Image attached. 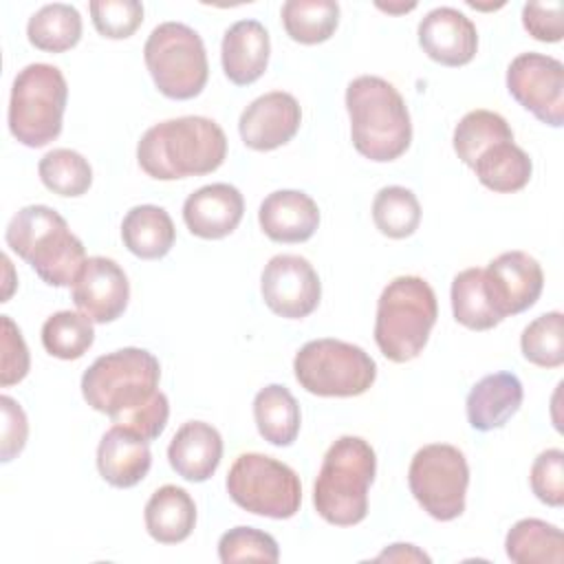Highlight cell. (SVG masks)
Returning <instances> with one entry per match:
<instances>
[{"mask_svg":"<svg viewBox=\"0 0 564 564\" xmlns=\"http://www.w3.org/2000/svg\"><path fill=\"white\" fill-rule=\"evenodd\" d=\"M159 359L143 348H121L97 357L82 377L86 403L115 425L154 441L167 425L170 403L159 390Z\"/></svg>","mask_w":564,"mask_h":564,"instance_id":"obj_1","label":"cell"},{"mask_svg":"<svg viewBox=\"0 0 564 564\" xmlns=\"http://www.w3.org/2000/svg\"><path fill=\"white\" fill-rule=\"evenodd\" d=\"M227 156L223 128L207 117H176L154 123L137 145L141 170L159 181L200 176L218 170Z\"/></svg>","mask_w":564,"mask_h":564,"instance_id":"obj_2","label":"cell"},{"mask_svg":"<svg viewBox=\"0 0 564 564\" xmlns=\"http://www.w3.org/2000/svg\"><path fill=\"white\" fill-rule=\"evenodd\" d=\"M355 150L377 163L399 159L412 141V121L401 93L377 75L355 77L346 88Z\"/></svg>","mask_w":564,"mask_h":564,"instance_id":"obj_3","label":"cell"},{"mask_svg":"<svg viewBox=\"0 0 564 564\" xmlns=\"http://www.w3.org/2000/svg\"><path fill=\"white\" fill-rule=\"evenodd\" d=\"M4 240L51 286H73L86 249L62 214L46 205L22 207L7 225Z\"/></svg>","mask_w":564,"mask_h":564,"instance_id":"obj_4","label":"cell"},{"mask_svg":"<svg viewBox=\"0 0 564 564\" xmlns=\"http://www.w3.org/2000/svg\"><path fill=\"white\" fill-rule=\"evenodd\" d=\"M377 454L361 436H339L324 454L313 485L315 511L335 527L359 524L368 516V489Z\"/></svg>","mask_w":564,"mask_h":564,"instance_id":"obj_5","label":"cell"},{"mask_svg":"<svg viewBox=\"0 0 564 564\" xmlns=\"http://www.w3.org/2000/svg\"><path fill=\"white\" fill-rule=\"evenodd\" d=\"M436 317L434 289L419 275H399L379 295L375 341L386 359L405 364L423 352Z\"/></svg>","mask_w":564,"mask_h":564,"instance_id":"obj_6","label":"cell"},{"mask_svg":"<svg viewBox=\"0 0 564 564\" xmlns=\"http://www.w3.org/2000/svg\"><path fill=\"white\" fill-rule=\"evenodd\" d=\"M68 84L64 73L44 62L24 66L11 86L9 130L26 148H42L62 132Z\"/></svg>","mask_w":564,"mask_h":564,"instance_id":"obj_7","label":"cell"},{"mask_svg":"<svg viewBox=\"0 0 564 564\" xmlns=\"http://www.w3.org/2000/svg\"><path fill=\"white\" fill-rule=\"evenodd\" d=\"M143 59L154 86L170 99H194L203 93L209 64L200 35L183 22H163L152 29Z\"/></svg>","mask_w":564,"mask_h":564,"instance_id":"obj_8","label":"cell"},{"mask_svg":"<svg viewBox=\"0 0 564 564\" xmlns=\"http://www.w3.org/2000/svg\"><path fill=\"white\" fill-rule=\"evenodd\" d=\"M297 383L317 397H357L377 379L375 359L359 346L324 337L306 341L295 359Z\"/></svg>","mask_w":564,"mask_h":564,"instance_id":"obj_9","label":"cell"},{"mask_svg":"<svg viewBox=\"0 0 564 564\" xmlns=\"http://www.w3.org/2000/svg\"><path fill=\"white\" fill-rule=\"evenodd\" d=\"M229 498L249 513L286 520L300 511L302 485L297 474L267 454H240L227 474Z\"/></svg>","mask_w":564,"mask_h":564,"instance_id":"obj_10","label":"cell"},{"mask_svg":"<svg viewBox=\"0 0 564 564\" xmlns=\"http://www.w3.org/2000/svg\"><path fill=\"white\" fill-rule=\"evenodd\" d=\"M408 485L427 516L449 522L465 511L469 485L467 458L454 445L430 443L412 456Z\"/></svg>","mask_w":564,"mask_h":564,"instance_id":"obj_11","label":"cell"},{"mask_svg":"<svg viewBox=\"0 0 564 564\" xmlns=\"http://www.w3.org/2000/svg\"><path fill=\"white\" fill-rule=\"evenodd\" d=\"M511 97L542 123H564V64L542 53H520L507 68Z\"/></svg>","mask_w":564,"mask_h":564,"instance_id":"obj_12","label":"cell"},{"mask_svg":"<svg viewBox=\"0 0 564 564\" xmlns=\"http://www.w3.org/2000/svg\"><path fill=\"white\" fill-rule=\"evenodd\" d=\"M260 291L264 304L280 317L302 319L311 315L322 297V282L313 264L295 253L273 256L262 275Z\"/></svg>","mask_w":564,"mask_h":564,"instance_id":"obj_13","label":"cell"},{"mask_svg":"<svg viewBox=\"0 0 564 564\" xmlns=\"http://www.w3.org/2000/svg\"><path fill=\"white\" fill-rule=\"evenodd\" d=\"M485 289L494 311L505 319L538 302L544 289V273L540 262L527 251H505L487 264Z\"/></svg>","mask_w":564,"mask_h":564,"instance_id":"obj_14","label":"cell"},{"mask_svg":"<svg viewBox=\"0 0 564 564\" xmlns=\"http://www.w3.org/2000/svg\"><path fill=\"white\" fill-rule=\"evenodd\" d=\"M130 300V282L126 271L110 258H86L75 284L73 302L95 324H108L121 317Z\"/></svg>","mask_w":564,"mask_h":564,"instance_id":"obj_15","label":"cell"},{"mask_svg":"<svg viewBox=\"0 0 564 564\" xmlns=\"http://www.w3.org/2000/svg\"><path fill=\"white\" fill-rule=\"evenodd\" d=\"M302 123L297 99L284 90H271L253 99L238 119L240 139L258 152L275 150L289 143Z\"/></svg>","mask_w":564,"mask_h":564,"instance_id":"obj_16","label":"cell"},{"mask_svg":"<svg viewBox=\"0 0 564 564\" xmlns=\"http://www.w3.org/2000/svg\"><path fill=\"white\" fill-rule=\"evenodd\" d=\"M419 44L443 66H465L478 51V31L463 11L436 7L419 22Z\"/></svg>","mask_w":564,"mask_h":564,"instance_id":"obj_17","label":"cell"},{"mask_svg":"<svg viewBox=\"0 0 564 564\" xmlns=\"http://www.w3.org/2000/svg\"><path fill=\"white\" fill-rule=\"evenodd\" d=\"M245 198L238 187L229 183H212L183 203V220L187 229L205 240H218L229 236L242 220Z\"/></svg>","mask_w":564,"mask_h":564,"instance_id":"obj_18","label":"cell"},{"mask_svg":"<svg viewBox=\"0 0 564 564\" xmlns=\"http://www.w3.org/2000/svg\"><path fill=\"white\" fill-rule=\"evenodd\" d=\"M152 465L150 441L137 432L112 425L99 441L97 447V469L101 478L119 489L139 485Z\"/></svg>","mask_w":564,"mask_h":564,"instance_id":"obj_19","label":"cell"},{"mask_svg":"<svg viewBox=\"0 0 564 564\" xmlns=\"http://www.w3.org/2000/svg\"><path fill=\"white\" fill-rule=\"evenodd\" d=\"M269 53V31L258 20H238L223 35V70L236 86H249L260 79L267 70Z\"/></svg>","mask_w":564,"mask_h":564,"instance_id":"obj_20","label":"cell"},{"mask_svg":"<svg viewBox=\"0 0 564 564\" xmlns=\"http://www.w3.org/2000/svg\"><path fill=\"white\" fill-rule=\"evenodd\" d=\"M258 223L275 242H304L319 225V209L306 192L278 189L260 203Z\"/></svg>","mask_w":564,"mask_h":564,"instance_id":"obj_21","label":"cell"},{"mask_svg":"<svg viewBox=\"0 0 564 564\" xmlns=\"http://www.w3.org/2000/svg\"><path fill=\"white\" fill-rule=\"evenodd\" d=\"M220 432L205 421L183 423L167 447V460L172 469L189 482H205L212 478L220 465Z\"/></svg>","mask_w":564,"mask_h":564,"instance_id":"obj_22","label":"cell"},{"mask_svg":"<svg viewBox=\"0 0 564 564\" xmlns=\"http://www.w3.org/2000/svg\"><path fill=\"white\" fill-rule=\"evenodd\" d=\"M524 390L513 372H494L474 383L467 394V421L478 432L502 427L522 405Z\"/></svg>","mask_w":564,"mask_h":564,"instance_id":"obj_23","label":"cell"},{"mask_svg":"<svg viewBox=\"0 0 564 564\" xmlns=\"http://www.w3.org/2000/svg\"><path fill=\"white\" fill-rule=\"evenodd\" d=\"M143 518L152 540L161 544H178L194 531L196 505L183 487L163 485L145 502Z\"/></svg>","mask_w":564,"mask_h":564,"instance_id":"obj_24","label":"cell"},{"mask_svg":"<svg viewBox=\"0 0 564 564\" xmlns=\"http://www.w3.org/2000/svg\"><path fill=\"white\" fill-rule=\"evenodd\" d=\"M121 240L141 260H159L170 253L176 229L170 214L159 205H137L121 223Z\"/></svg>","mask_w":564,"mask_h":564,"instance_id":"obj_25","label":"cell"},{"mask_svg":"<svg viewBox=\"0 0 564 564\" xmlns=\"http://www.w3.org/2000/svg\"><path fill=\"white\" fill-rule=\"evenodd\" d=\"M253 419L260 436L275 447H289L300 434V405L289 388L280 383H269L258 390L253 399Z\"/></svg>","mask_w":564,"mask_h":564,"instance_id":"obj_26","label":"cell"},{"mask_svg":"<svg viewBox=\"0 0 564 564\" xmlns=\"http://www.w3.org/2000/svg\"><path fill=\"white\" fill-rule=\"evenodd\" d=\"M505 551L516 564H562L564 535L555 524L538 518H524L509 529Z\"/></svg>","mask_w":564,"mask_h":564,"instance_id":"obj_27","label":"cell"},{"mask_svg":"<svg viewBox=\"0 0 564 564\" xmlns=\"http://www.w3.org/2000/svg\"><path fill=\"white\" fill-rule=\"evenodd\" d=\"M478 181L491 192L511 194L522 189L533 174L529 154L513 141H500L487 148L471 167Z\"/></svg>","mask_w":564,"mask_h":564,"instance_id":"obj_28","label":"cell"},{"mask_svg":"<svg viewBox=\"0 0 564 564\" xmlns=\"http://www.w3.org/2000/svg\"><path fill=\"white\" fill-rule=\"evenodd\" d=\"M26 37L40 51L64 53L82 37V15L66 2L44 4L29 18Z\"/></svg>","mask_w":564,"mask_h":564,"instance_id":"obj_29","label":"cell"},{"mask_svg":"<svg viewBox=\"0 0 564 564\" xmlns=\"http://www.w3.org/2000/svg\"><path fill=\"white\" fill-rule=\"evenodd\" d=\"M286 35L300 44L326 42L339 24V4L333 0H286L282 4Z\"/></svg>","mask_w":564,"mask_h":564,"instance_id":"obj_30","label":"cell"},{"mask_svg":"<svg viewBox=\"0 0 564 564\" xmlns=\"http://www.w3.org/2000/svg\"><path fill=\"white\" fill-rule=\"evenodd\" d=\"M452 311L454 319L469 330H489L502 322L489 302L485 269L471 267L452 280Z\"/></svg>","mask_w":564,"mask_h":564,"instance_id":"obj_31","label":"cell"},{"mask_svg":"<svg viewBox=\"0 0 564 564\" xmlns=\"http://www.w3.org/2000/svg\"><path fill=\"white\" fill-rule=\"evenodd\" d=\"M500 141H513V130L509 128L507 119L494 110H471L467 112L454 128V150L458 159L474 167L476 159Z\"/></svg>","mask_w":564,"mask_h":564,"instance_id":"obj_32","label":"cell"},{"mask_svg":"<svg viewBox=\"0 0 564 564\" xmlns=\"http://www.w3.org/2000/svg\"><path fill=\"white\" fill-rule=\"evenodd\" d=\"M372 220L383 236L394 240L408 238L421 223L419 198L412 189L401 185L381 187L372 200Z\"/></svg>","mask_w":564,"mask_h":564,"instance_id":"obj_33","label":"cell"},{"mask_svg":"<svg viewBox=\"0 0 564 564\" xmlns=\"http://www.w3.org/2000/svg\"><path fill=\"white\" fill-rule=\"evenodd\" d=\"M95 341L93 319L77 311L53 313L42 326V346L57 359H79Z\"/></svg>","mask_w":564,"mask_h":564,"instance_id":"obj_34","label":"cell"},{"mask_svg":"<svg viewBox=\"0 0 564 564\" xmlns=\"http://www.w3.org/2000/svg\"><path fill=\"white\" fill-rule=\"evenodd\" d=\"M37 174L44 187L59 196H82L93 185L90 163L68 148L46 152L37 163Z\"/></svg>","mask_w":564,"mask_h":564,"instance_id":"obj_35","label":"cell"},{"mask_svg":"<svg viewBox=\"0 0 564 564\" xmlns=\"http://www.w3.org/2000/svg\"><path fill=\"white\" fill-rule=\"evenodd\" d=\"M522 357L540 368H557L564 364V315L560 311L544 313L529 322L520 335Z\"/></svg>","mask_w":564,"mask_h":564,"instance_id":"obj_36","label":"cell"},{"mask_svg":"<svg viewBox=\"0 0 564 564\" xmlns=\"http://www.w3.org/2000/svg\"><path fill=\"white\" fill-rule=\"evenodd\" d=\"M220 562H278L280 549L273 535L253 527H234L218 540Z\"/></svg>","mask_w":564,"mask_h":564,"instance_id":"obj_37","label":"cell"},{"mask_svg":"<svg viewBox=\"0 0 564 564\" xmlns=\"http://www.w3.org/2000/svg\"><path fill=\"white\" fill-rule=\"evenodd\" d=\"M88 9L97 33L110 40L130 37L143 22V4L137 0H93Z\"/></svg>","mask_w":564,"mask_h":564,"instance_id":"obj_38","label":"cell"},{"mask_svg":"<svg viewBox=\"0 0 564 564\" xmlns=\"http://www.w3.org/2000/svg\"><path fill=\"white\" fill-rule=\"evenodd\" d=\"M531 489L535 498L549 507L564 505V452L557 447L544 449L531 465Z\"/></svg>","mask_w":564,"mask_h":564,"instance_id":"obj_39","label":"cell"},{"mask_svg":"<svg viewBox=\"0 0 564 564\" xmlns=\"http://www.w3.org/2000/svg\"><path fill=\"white\" fill-rule=\"evenodd\" d=\"M522 24L540 42H560L564 37V4L560 0L527 2L522 7Z\"/></svg>","mask_w":564,"mask_h":564,"instance_id":"obj_40","label":"cell"},{"mask_svg":"<svg viewBox=\"0 0 564 564\" xmlns=\"http://www.w3.org/2000/svg\"><path fill=\"white\" fill-rule=\"evenodd\" d=\"M29 375V348L22 339L20 328L9 315H2V368L0 383L2 388L22 381Z\"/></svg>","mask_w":564,"mask_h":564,"instance_id":"obj_41","label":"cell"},{"mask_svg":"<svg viewBox=\"0 0 564 564\" xmlns=\"http://www.w3.org/2000/svg\"><path fill=\"white\" fill-rule=\"evenodd\" d=\"M0 405H2V463H9L13 456H18L24 445H26V436H29V423H26V414L20 408V403L7 394L0 397Z\"/></svg>","mask_w":564,"mask_h":564,"instance_id":"obj_42","label":"cell"},{"mask_svg":"<svg viewBox=\"0 0 564 564\" xmlns=\"http://www.w3.org/2000/svg\"><path fill=\"white\" fill-rule=\"evenodd\" d=\"M377 560H392V562H430V557L412 544H390Z\"/></svg>","mask_w":564,"mask_h":564,"instance_id":"obj_43","label":"cell"},{"mask_svg":"<svg viewBox=\"0 0 564 564\" xmlns=\"http://www.w3.org/2000/svg\"><path fill=\"white\" fill-rule=\"evenodd\" d=\"M379 9H386V11H410V9H414L416 4L412 2V4H401V7H392V4H377Z\"/></svg>","mask_w":564,"mask_h":564,"instance_id":"obj_44","label":"cell"}]
</instances>
